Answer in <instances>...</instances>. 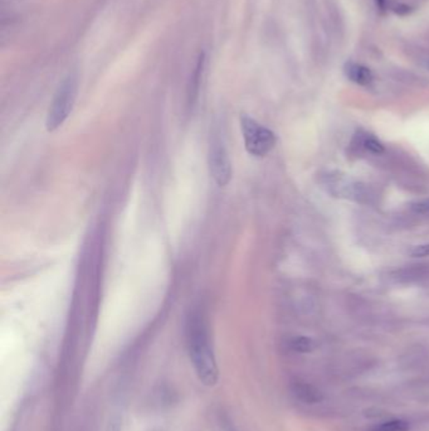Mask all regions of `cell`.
Instances as JSON below:
<instances>
[{
    "mask_svg": "<svg viewBox=\"0 0 429 431\" xmlns=\"http://www.w3.org/2000/svg\"><path fill=\"white\" fill-rule=\"evenodd\" d=\"M411 208H413L414 212H417V213H423V215H427V213H429V199L421 201V202H417V204H413V206H411Z\"/></svg>",
    "mask_w": 429,
    "mask_h": 431,
    "instance_id": "obj_10",
    "label": "cell"
},
{
    "mask_svg": "<svg viewBox=\"0 0 429 431\" xmlns=\"http://www.w3.org/2000/svg\"><path fill=\"white\" fill-rule=\"evenodd\" d=\"M408 424L403 420H390L378 426L374 431H407Z\"/></svg>",
    "mask_w": 429,
    "mask_h": 431,
    "instance_id": "obj_8",
    "label": "cell"
},
{
    "mask_svg": "<svg viewBox=\"0 0 429 431\" xmlns=\"http://www.w3.org/2000/svg\"><path fill=\"white\" fill-rule=\"evenodd\" d=\"M428 66H429V63H428Z\"/></svg>",
    "mask_w": 429,
    "mask_h": 431,
    "instance_id": "obj_13",
    "label": "cell"
},
{
    "mask_svg": "<svg viewBox=\"0 0 429 431\" xmlns=\"http://www.w3.org/2000/svg\"><path fill=\"white\" fill-rule=\"evenodd\" d=\"M188 352L198 380L204 386H215L219 380V370L207 326L200 318H193L188 326Z\"/></svg>",
    "mask_w": 429,
    "mask_h": 431,
    "instance_id": "obj_1",
    "label": "cell"
},
{
    "mask_svg": "<svg viewBox=\"0 0 429 431\" xmlns=\"http://www.w3.org/2000/svg\"><path fill=\"white\" fill-rule=\"evenodd\" d=\"M240 129L243 134L245 150L257 158L268 154L276 145V135L273 131L257 123L250 117H240Z\"/></svg>",
    "mask_w": 429,
    "mask_h": 431,
    "instance_id": "obj_3",
    "label": "cell"
},
{
    "mask_svg": "<svg viewBox=\"0 0 429 431\" xmlns=\"http://www.w3.org/2000/svg\"><path fill=\"white\" fill-rule=\"evenodd\" d=\"M291 348L296 352L301 353H306L311 352L313 350V340L307 337H296L291 340Z\"/></svg>",
    "mask_w": 429,
    "mask_h": 431,
    "instance_id": "obj_7",
    "label": "cell"
},
{
    "mask_svg": "<svg viewBox=\"0 0 429 431\" xmlns=\"http://www.w3.org/2000/svg\"><path fill=\"white\" fill-rule=\"evenodd\" d=\"M77 88L79 82L74 74H69L67 79L62 82L61 86L58 87L47 114V131L53 133L67 120L77 98Z\"/></svg>",
    "mask_w": 429,
    "mask_h": 431,
    "instance_id": "obj_2",
    "label": "cell"
},
{
    "mask_svg": "<svg viewBox=\"0 0 429 431\" xmlns=\"http://www.w3.org/2000/svg\"><path fill=\"white\" fill-rule=\"evenodd\" d=\"M360 144H362V148L368 150L370 153H374V154H381L384 152L383 144L378 139H375L374 136H364Z\"/></svg>",
    "mask_w": 429,
    "mask_h": 431,
    "instance_id": "obj_6",
    "label": "cell"
},
{
    "mask_svg": "<svg viewBox=\"0 0 429 431\" xmlns=\"http://www.w3.org/2000/svg\"><path fill=\"white\" fill-rule=\"evenodd\" d=\"M345 74L350 81L355 82L358 85H362V86H368L372 82H373V74L368 67L359 65V63H354V62H349L345 65Z\"/></svg>",
    "mask_w": 429,
    "mask_h": 431,
    "instance_id": "obj_5",
    "label": "cell"
},
{
    "mask_svg": "<svg viewBox=\"0 0 429 431\" xmlns=\"http://www.w3.org/2000/svg\"><path fill=\"white\" fill-rule=\"evenodd\" d=\"M123 430V423H121V418L120 416H112L107 427L104 431H121Z\"/></svg>",
    "mask_w": 429,
    "mask_h": 431,
    "instance_id": "obj_9",
    "label": "cell"
},
{
    "mask_svg": "<svg viewBox=\"0 0 429 431\" xmlns=\"http://www.w3.org/2000/svg\"><path fill=\"white\" fill-rule=\"evenodd\" d=\"M413 258H425L429 256V244L428 245H421V246L414 247L411 251Z\"/></svg>",
    "mask_w": 429,
    "mask_h": 431,
    "instance_id": "obj_11",
    "label": "cell"
},
{
    "mask_svg": "<svg viewBox=\"0 0 429 431\" xmlns=\"http://www.w3.org/2000/svg\"><path fill=\"white\" fill-rule=\"evenodd\" d=\"M208 166L210 177L217 185L226 187L232 178V163L224 142L219 136H213L209 145Z\"/></svg>",
    "mask_w": 429,
    "mask_h": 431,
    "instance_id": "obj_4",
    "label": "cell"
},
{
    "mask_svg": "<svg viewBox=\"0 0 429 431\" xmlns=\"http://www.w3.org/2000/svg\"><path fill=\"white\" fill-rule=\"evenodd\" d=\"M375 1H376V6L381 8V11H384V9H386V1H388V0H375Z\"/></svg>",
    "mask_w": 429,
    "mask_h": 431,
    "instance_id": "obj_12",
    "label": "cell"
}]
</instances>
